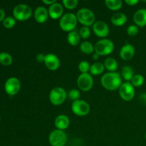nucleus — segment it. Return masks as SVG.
Wrapping results in <instances>:
<instances>
[{"label":"nucleus","mask_w":146,"mask_h":146,"mask_svg":"<svg viewBox=\"0 0 146 146\" xmlns=\"http://www.w3.org/2000/svg\"><path fill=\"white\" fill-rule=\"evenodd\" d=\"M101 83L104 88L108 91L119 89L122 83V77L118 72H108L104 74L101 78Z\"/></svg>","instance_id":"nucleus-1"},{"label":"nucleus","mask_w":146,"mask_h":146,"mask_svg":"<svg viewBox=\"0 0 146 146\" xmlns=\"http://www.w3.org/2000/svg\"><path fill=\"white\" fill-rule=\"evenodd\" d=\"M78 19L76 15L73 13L68 12L64 14L60 19L59 27L63 31L71 32L74 31L77 26Z\"/></svg>","instance_id":"nucleus-2"},{"label":"nucleus","mask_w":146,"mask_h":146,"mask_svg":"<svg viewBox=\"0 0 146 146\" xmlns=\"http://www.w3.org/2000/svg\"><path fill=\"white\" fill-rule=\"evenodd\" d=\"M76 17L78 21L84 25V27H89L94 25L96 22V17L92 10L88 8H81L77 11Z\"/></svg>","instance_id":"nucleus-3"},{"label":"nucleus","mask_w":146,"mask_h":146,"mask_svg":"<svg viewBox=\"0 0 146 146\" xmlns=\"http://www.w3.org/2000/svg\"><path fill=\"white\" fill-rule=\"evenodd\" d=\"M95 52L99 56H107L111 54L114 50V44L111 40L102 38L96 43Z\"/></svg>","instance_id":"nucleus-4"},{"label":"nucleus","mask_w":146,"mask_h":146,"mask_svg":"<svg viewBox=\"0 0 146 146\" xmlns=\"http://www.w3.org/2000/svg\"><path fill=\"white\" fill-rule=\"evenodd\" d=\"M13 15L15 19L19 21H26L32 15V9L26 4H18L13 9Z\"/></svg>","instance_id":"nucleus-5"},{"label":"nucleus","mask_w":146,"mask_h":146,"mask_svg":"<svg viewBox=\"0 0 146 146\" xmlns=\"http://www.w3.org/2000/svg\"><path fill=\"white\" fill-rule=\"evenodd\" d=\"M67 93L61 87H55L49 93V101L54 106H60L65 101Z\"/></svg>","instance_id":"nucleus-6"},{"label":"nucleus","mask_w":146,"mask_h":146,"mask_svg":"<svg viewBox=\"0 0 146 146\" xmlns=\"http://www.w3.org/2000/svg\"><path fill=\"white\" fill-rule=\"evenodd\" d=\"M48 142L51 146H64L67 142L66 133L61 130H54L49 134Z\"/></svg>","instance_id":"nucleus-7"},{"label":"nucleus","mask_w":146,"mask_h":146,"mask_svg":"<svg viewBox=\"0 0 146 146\" xmlns=\"http://www.w3.org/2000/svg\"><path fill=\"white\" fill-rule=\"evenodd\" d=\"M77 86L82 91H88L94 86V78L88 73L81 74L77 78Z\"/></svg>","instance_id":"nucleus-8"},{"label":"nucleus","mask_w":146,"mask_h":146,"mask_svg":"<svg viewBox=\"0 0 146 146\" xmlns=\"http://www.w3.org/2000/svg\"><path fill=\"white\" fill-rule=\"evenodd\" d=\"M71 110L72 112L78 116H85L90 112L91 108L86 101L79 99L72 103Z\"/></svg>","instance_id":"nucleus-9"},{"label":"nucleus","mask_w":146,"mask_h":146,"mask_svg":"<svg viewBox=\"0 0 146 146\" xmlns=\"http://www.w3.org/2000/svg\"><path fill=\"white\" fill-rule=\"evenodd\" d=\"M119 95L123 100L125 101H131L135 96V87L131 82L123 83L119 88Z\"/></svg>","instance_id":"nucleus-10"},{"label":"nucleus","mask_w":146,"mask_h":146,"mask_svg":"<svg viewBox=\"0 0 146 146\" xmlns=\"http://www.w3.org/2000/svg\"><path fill=\"white\" fill-rule=\"evenodd\" d=\"M21 88V82L16 77H11L8 78L4 84V89L7 94L14 96L18 94Z\"/></svg>","instance_id":"nucleus-11"},{"label":"nucleus","mask_w":146,"mask_h":146,"mask_svg":"<svg viewBox=\"0 0 146 146\" xmlns=\"http://www.w3.org/2000/svg\"><path fill=\"white\" fill-rule=\"evenodd\" d=\"M93 31L98 37L105 38L109 34V27L108 24L103 21H97L93 25Z\"/></svg>","instance_id":"nucleus-12"},{"label":"nucleus","mask_w":146,"mask_h":146,"mask_svg":"<svg viewBox=\"0 0 146 146\" xmlns=\"http://www.w3.org/2000/svg\"><path fill=\"white\" fill-rule=\"evenodd\" d=\"M44 64L48 70L56 71L60 66V60L55 54H48L45 56Z\"/></svg>","instance_id":"nucleus-13"},{"label":"nucleus","mask_w":146,"mask_h":146,"mask_svg":"<svg viewBox=\"0 0 146 146\" xmlns=\"http://www.w3.org/2000/svg\"><path fill=\"white\" fill-rule=\"evenodd\" d=\"M48 15L53 19H61L64 13V7L62 4L58 2H55L52 5L49 6L48 9Z\"/></svg>","instance_id":"nucleus-14"},{"label":"nucleus","mask_w":146,"mask_h":146,"mask_svg":"<svg viewBox=\"0 0 146 146\" xmlns=\"http://www.w3.org/2000/svg\"><path fill=\"white\" fill-rule=\"evenodd\" d=\"M135 47L131 44H126L122 46L120 51V56L123 60H131L135 55Z\"/></svg>","instance_id":"nucleus-15"},{"label":"nucleus","mask_w":146,"mask_h":146,"mask_svg":"<svg viewBox=\"0 0 146 146\" xmlns=\"http://www.w3.org/2000/svg\"><path fill=\"white\" fill-rule=\"evenodd\" d=\"M133 21L135 25L140 27L146 26V9H140L133 14Z\"/></svg>","instance_id":"nucleus-16"},{"label":"nucleus","mask_w":146,"mask_h":146,"mask_svg":"<svg viewBox=\"0 0 146 146\" xmlns=\"http://www.w3.org/2000/svg\"><path fill=\"white\" fill-rule=\"evenodd\" d=\"M34 18L38 23H44L48 19V11L44 7H38L34 11Z\"/></svg>","instance_id":"nucleus-17"},{"label":"nucleus","mask_w":146,"mask_h":146,"mask_svg":"<svg viewBox=\"0 0 146 146\" xmlns=\"http://www.w3.org/2000/svg\"><path fill=\"white\" fill-rule=\"evenodd\" d=\"M69 118L67 115H63V114L58 115L54 121V125H55L56 128L58 130H61V131H64L66 128H68V127L69 126Z\"/></svg>","instance_id":"nucleus-18"},{"label":"nucleus","mask_w":146,"mask_h":146,"mask_svg":"<svg viewBox=\"0 0 146 146\" xmlns=\"http://www.w3.org/2000/svg\"><path fill=\"white\" fill-rule=\"evenodd\" d=\"M127 16L122 12H116L111 17V21L115 27H121L127 22Z\"/></svg>","instance_id":"nucleus-19"},{"label":"nucleus","mask_w":146,"mask_h":146,"mask_svg":"<svg viewBox=\"0 0 146 146\" xmlns=\"http://www.w3.org/2000/svg\"><path fill=\"white\" fill-rule=\"evenodd\" d=\"M67 41L68 44H71V46H77L81 41L79 33H78L75 30L69 32L67 36Z\"/></svg>","instance_id":"nucleus-20"},{"label":"nucleus","mask_w":146,"mask_h":146,"mask_svg":"<svg viewBox=\"0 0 146 146\" xmlns=\"http://www.w3.org/2000/svg\"><path fill=\"white\" fill-rule=\"evenodd\" d=\"M104 65L105 68H106L110 72H115L118 66L116 60L113 58H111V57L107 58L105 60Z\"/></svg>","instance_id":"nucleus-21"},{"label":"nucleus","mask_w":146,"mask_h":146,"mask_svg":"<svg viewBox=\"0 0 146 146\" xmlns=\"http://www.w3.org/2000/svg\"><path fill=\"white\" fill-rule=\"evenodd\" d=\"M134 75L135 74H134V71L132 67H131L130 66H125L123 67L122 70H121V77L125 81L130 82Z\"/></svg>","instance_id":"nucleus-22"},{"label":"nucleus","mask_w":146,"mask_h":146,"mask_svg":"<svg viewBox=\"0 0 146 146\" xmlns=\"http://www.w3.org/2000/svg\"><path fill=\"white\" fill-rule=\"evenodd\" d=\"M104 69H105V67L102 63L96 62L91 66L89 71L91 75L99 76L102 74V73L104 71Z\"/></svg>","instance_id":"nucleus-23"},{"label":"nucleus","mask_w":146,"mask_h":146,"mask_svg":"<svg viewBox=\"0 0 146 146\" xmlns=\"http://www.w3.org/2000/svg\"><path fill=\"white\" fill-rule=\"evenodd\" d=\"M105 4L109 9L118 11L122 7L123 1L121 0H106Z\"/></svg>","instance_id":"nucleus-24"},{"label":"nucleus","mask_w":146,"mask_h":146,"mask_svg":"<svg viewBox=\"0 0 146 146\" xmlns=\"http://www.w3.org/2000/svg\"><path fill=\"white\" fill-rule=\"evenodd\" d=\"M80 50L85 54H91L95 51L94 46L88 41H84L80 44Z\"/></svg>","instance_id":"nucleus-25"},{"label":"nucleus","mask_w":146,"mask_h":146,"mask_svg":"<svg viewBox=\"0 0 146 146\" xmlns=\"http://www.w3.org/2000/svg\"><path fill=\"white\" fill-rule=\"evenodd\" d=\"M144 81H145V78H144L143 76H142L141 74H135L131 79V83L134 87L138 88L144 84Z\"/></svg>","instance_id":"nucleus-26"},{"label":"nucleus","mask_w":146,"mask_h":146,"mask_svg":"<svg viewBox=\"0 0 146 146\" xmlns=\"http://www.w3.org/2000/svg\"><path fill=\"white\" fill-rule=\"evenodd\" d=\"M12 56L7 52L0 53V63L4 66L11 65L12 64Z\"/></svg>","instance_id":"nucleus-27"},{"label":"nucleus","mask_w":146,"mask_h":146,"mask_svg":"<svg viewBox=\"0 0 146 146\" xmlns=\"http://www.w3.org/2000/svg\"><path fill=\"white\" fill-rule=\"evenodd\" d=\"M16 24V19L14 17H7L3 20V25L7 29H11Z\"/></svg>","instance_id":"nucleus-28"},{"label":"nucleus","mask_w":146,"mask_h":146,"mask_svg":"<svg viewBox=\"0 0 146 146\" xmlns=\"http://www.w3.org/2000/svg\"><path fill=\"white\" fill-rule=\"evenodd\" d=\"M62 3L66 9H74L78 5V0H63Z\"/></svg>","instance_id":"nucleus-29"},{"label":"nucleus","mask_w":146,"mask_h":146,"mask_svg":"<svg viewBox=\"0 0 146 146\" xmlns=\"http://www.w3.org/2000/svg\"><path fill=\"white\" fill-rule=\"evenodd\" d=\"M91 66L90 64L86 61H82L78 64V70L81 72V74H85L88 73V71H90Z\"/></svg>","instance_id":"nucleus-30"},{"label":"nucleus","mask_w":146,"mask_h":146,"mask_svg":"<svg viewBox=\"0 0 146 146\" xmlns=\"http://www.w3.org/2000/svg\"><path fill=\"white\" fill-rule=\"evenodd\" d=\"M80 96H81V94H80L79 91L77 89H75V88L71 89L69 91H68V98L74 101L79 100Z\"/></svg>","instance_id":"nucleus-31"},{"label":"nucleus","mask_w":146,"mask_h":146,"mask_svg":"<svg viewBox=\"0 0 146 146\" xmlns=\"http://www.w3.org/2000/svg\"><path fill=\"white\" fill-rule=\"evenodd\" d=\"M79 35L84 39L89 38L91 36V30L88 27H81L79 31Z\"/></svg>","instance_id":"nucleus-32"},{"label":"nucleus","mask_w":146,"mask_h":146,"mask_svg":"<svg viewBox=\"0 0 146 146\" xmlns=\"http://www.w3.org/2000/svg\"><path fill=\"white\" fill-rule=\"evenodd\" d=\"M138 31H139V28H138V26L134 25V24L130 25L127 28V34L130 36H135L138 34Z\"/></svg>","instance_id":"nucleus-33"},{"label":"nucleus","mask_w":146,"mask_h":146,"mask_svg":"<svg viewBox=\"0 0 146 146\" xmlns=\"http://www.w3.org/2000/svg\"><path fill=\"white\" fill-rule=\"evenodd\" d=\"M45 56L43 54H38L36 56V61H38V63H44V59H45Z\"/></svg>","instance_id":"nucleus-34"},{"label":"nucleus","mask_w":146,"mask_h":146,"mask_svg":"<svg viewBox=\"0 0 146 146\" xmlns=\"http://www.w3.org/2000/svg\"><path fill=\"white\" fill-rule=\"evenodd\" d=\"M125 2L129 6H135L138 4L139 1L138 0H125Z\"/></svg>","instance_id":"nucleus-35"},{"label":"nucleus","mask_w":146,"mask_h":146,"mask_svg":"<svg viewBox=\"0 0 146 146\" xmlns=\"http://www.w3.org/2000/svg\"><path fill=\"white\" fill-rule=\"evenodd\" d=\"M42 2L44 3V4H46V5H52L53 4H54L55 2H56V1H55V0H43Z\"/></svg>","instance_id":"nucleus-36"},{"label":"nucleus","mask_w":146,"mask_h":146,"mask_svg":"<svg viewBox=\"0 0 146 146\" xmlns=\"http://www.w3.org/2000/svg\"><path fill=\"white\" fill-rule=\"evenodd\" d=\"M5 19V12L3 9H0V21H3Z\"/></svg>","instance_id":"nucleus-37"},{"label":"nucleus","mask_w":146,"mask_h":146,"mask_svg":"<svg viewBox=\"0 0 146 146\" xmlns=\"http://www.w3.org/2000/svg\"><path fill=\"white\" fill-rule=\"evenodd\" d=\"M99 56H100L98 55L97 53L95 52V53H94V55H93V58H94V60H98V58H99Z\"/></svg>","instance_id":"nucleus-38"},{"label":"nucleus","mask_w":146,"mask_h":146,"mask_svg":"<svg viewBox=\"0 0 146 146\" xmlns=\"http://www.w3.org/2000/svg\"><path fill=\"white\" fill-rule=\"evenodd\" d=\"M145 140H146V133H145Z\"/></svg>","instance_id":"nucleus-39"},{"label":"nucleus","mask_w":146,"mask_h":146,"mask_svg":"<svg viewBox=\"0 0 146 146\" xmlns=\"http://www.w3.org/2000/svg\"><path fill=\"white\" fill-rule=\"evenodd\" d=\"M145 103L146 104V98H145Z\"/></svg>","instance_id":"nucleus-40"}]
</instances>
